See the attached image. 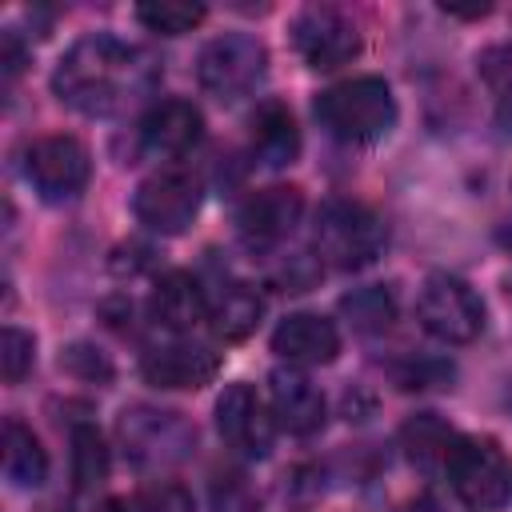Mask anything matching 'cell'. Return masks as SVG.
Segmentation results:
<instances>
[{
    "mask_svg": "<svg viewBox=\"0 0 512 512\" xmlns=\"http://www.w3.org/2000/svg\"><path fill=\"white\" fill-rule=\"evenodd\" d=\"M136 508H140V512H192V496H188L180 484L160 480V484H152V488L140 492Z\"/></svg>",
    "mask_w": 512,
    "mask_h": 512,
    "instance_id": "obj_28",
    "label": "cell"
},
{
    "mask_svg": "<svg viewBox=\"0 0 512 512\" xmlns=\"http://www.w3.org/2000/svg\"><path fill=\"white\" fill-rule=\"evenodd\" d=\"M32 360H36V340H32V332L8 324L4 336H0V372H4V380H8V384H20V380L28 376V368H32Z\"/></svg>",
    "mask_w": 512,
    "mask_h": 512,
    "instance_id": "obj_25",
    "label": "cell"
},
{
    "mask_svg": "<svg viewBox=\"0 0 512 512\" xmlns=\"http://www.w3.org/2000/svg\"><path fill=\"white\" fill-rule=\"evenodd\" d=\"M216 372H220V356L204 344H184V340L160 344V348L144 352V360H140V376L152 388H176V392L204 388L216 380Z\"/></svg>",
    "mask_w": 512,
    "mask_h": 512,
    "instance_id": "obj_14",
    "label": "cell"
},
{
    "mask_svg": "<svg viewBox=\"0 0 512 512\" xmlns=\"http://www.w3.org/2000/svg\"><path fill=\"white\" fill-rule=\"evenodd\" d=\"M108 444L92 424L72 428V484L76 492H96L108 480Z\"/></svg>",
    "mask_w": 512,
    "mask_h": 512,
    "instance_id": "obj_22",
    "label": "cell"
},
{
    "mask_svg": "<svg viewBox=\"0 0 512 512\" xmlns=\"http://www.w3.org/2000/svg\"><path fill=\"white\" fill-rule=\"evenodd\" d=\"M216 428H220V436H224L240 456L260 460V456H268V448H272L276 416H272V408L260 400V392H256L252 384L236 380V384H228V388L220 392V400H216Z\"/></svg>",
    "mask_w": 512,
    "mask_h": 512,
    "instance_id": "obj_11",
    "label": "cell"
},
{
    "mask_svg": "<svg viewBox=\"0 0 512 512\" xmlns=\"http://www.w3.org/2000/svg\"><path fill=\"white\" fill-rule=\"evenodd\" d=\"M456 432L436 416V412H420V416H408L404 428H400V444L408 452V460L420 468V472H444L448 468V456L456 448Z\"/></svg>",
    "mask_w": 512,
    "mask_h": 512,
    "instance_id": "obj_19",
    "label": "cell"
},
{
    "mask_svg": "<svg viewBox=\"0 0 512 512\" xmlns=\"http://www.w3.org/2000/svg\"><path fill=\"white\" fill-rule=\"evenodd\" d=\"M340 308H344V316L352 320L356 332H384V328H392V320H396V300H392V292L380 288V284H368V288L348 292V296L340 300Z\"/></svg>",
    "mask_w": 512,
    "mask_h": 512,
    "instance_id": "obj_23",
    "label": "cell"
},
{
    "mask_svg": "<svg viewBox=\"0 0 512 512\" xmlns=\"http://www.w3.org/2000/svg\"><path fill=\"white\" fill-rule=\"evenodd\" d=\"M200 136H204V116L192 100L180 96L160 100L140 124V140L152 156H184L188 148L200 144Z\"/></svg>",
    "mask_w": 512,
    "mask_h": 512,
    "instance_id": "obj_16",
    "label": "cell"
},
{
    "mask_svg": "<svg viewBox=\"0 0 512 512\" xmlns=\"http://www.w3.org/2000/svg\"><path fill=\"white\" fill-rule=\"evenodd\" d=\"M260 316H264V296H260L252 284H228V288L216 296V304L208 308L212 332H216L224 344H236V340L252 336L256 324H260Z\"/></svg>",
    "mask_w": 512,
    "mask_h": 512,
    "instance_id": "obj_20",
    "label": "cell"
},
{
    "mask_svg": "<svg viewBox=\"0 0 512 512\" xmlns=\"http://www.w3.org/2000/svg\"><path fill=\"white\" fill-rule=\"evenodd\" d=\"M264 72H268V48H264V40H256L248 32H224V36L208 40L200 52V64H196L200 88L224 104H236L248 92H256Z\"/></svg>",
    "mask_w": 512,
    "mask_h": 512,
    "instance_id": "obj_4",
    "label": "cell"
},
{
    "mask_svg": "<svg viewBox=\"0 0 512 512\" xmlns=\"http://www.w3.org/2000/svg\"><path fill=\"white\" fill-rule=\"evenodd\" d=\"M132 212L144 228H152L160 236H180L200 212V180L180 168L156 172L136 188Z\"/></svg>",
    "mask_w": 512,
    "mask_h": 512,
    "instance_id": "obj_10",
    "label": "cell"
},
{
    "mask_svg": "<svg viewBox=\"0 0 512 512\" xmlns=\"http://www.w3.org/2000/svg\"><path fill=\"white\" fill-rule=\"evenodd\" d=\"M144 84H148L144 56L108 32H92L76 40L52 72V92L60 96V104L84 116L120 112Z\"/></svg>",
    "mask_w": 512,
    "mask_h": 512,
    "instance_id": "obj_1",
    "label": "cell"
},
{
    "mask_svg": "<svg viewBox=\"0 0 512 512\" xmlns=\"http://www.w3.org/2000/svg\"><path fill=\"white\" fill-rule=\"evenodd\" d=\"M272 352L284 356L292 368H312V364H332L340 352V332L332 320L316 312H292L276 324L272 332Z\"/></svg>",
    "mask_w": 512,
    "mask_h": 512,
    "instance_id": "obj_15",
    "label": "cell"
},
{
    "mask_svg": "<svg viewBox=\"0 0 512 512\" xmlns=\"http://www.w3.org/2000/svg\"><path fill=\"white\" fill-rule=\"evenodd\" d=\"M476 64H480L484 84H488L504 104H512V44H496V48L480 52Z\"/></svg>",
    "mask_w": 512,
    "mask_h": 512,
    "instance_id": "obj_26",
    "label": "cell"
},
{
    "mask_svg": "<svg viewBox=\"0 0 512 512\" xmlns=\"http://www.w3.org/2000/svg\"><path fill=\"white\" fill-rule=\"evenodd\" d=\"M384 244H388V228L368 204H360V200L320 204L316 224H312V248H316L320 264L352 272V268L372 264L384 252Z\"/></svg>",
    "mask_w": 512,
    "mask_h": 512,
    "instance_id": "obj_3",
    "label": "cell"
},
{
    "mask_svg": "<svg viewBox=\"0 0 512 512\" xmlns=\"http://www.w3.org/2000/svg\"><path fill=\"white\" fill-rule=\"evenodd\" d=\"M416 316L424 332H432L444 344H472L484 332V304L480 296L456 280V276H428L420 296H416Z\"/></svg>",
    "mask_w": 512,
    "mask_h": 512,
    "instance_id": "obj_7",
    "label": "cell"
},
{
    "mask_svg": "<svg viewBox=\"0 0 512 512\" xmlns=\"http://www.w3.org/2000/svg\"><path fill=\"white\" fill-rule=\"evenodd\" d=\"M316 120L344 144H372L396 124V100L380 76H352L316 96Z\"/></svg>",
    "mask_w": 512,
    "mask_h": 512,
    "instance_id": "obj_2",
    "label": "cell"
},
{
    "mask_svg": "<svg viewBox=\"0 0 512 512\" xmlns=\"http://www.w3.org/2000/svg\"><path fill=\"white\" fill-rule=\"evenodd\" d=\"M24 176L44 204H68L88 188L92 156L76 136H44L28 148Z\"/></svg>",
    "mask_w": 512,
    "mask_h": 512,
    "instance_id": "obj_6",
    "label": "cell"
},
{
    "mask_svg": "<svg viewBox=\"0 0 512 512\" xmlns=\"http://www.w3.org/2000/svg\"><path fill=\"white\" fill-rule=\"evenodd\" d=\"M148 308H152V320H156L160 328L188 332V328H196L200 320H208V308H212V304H208V296H204V288H200V280H196L192 272L172 268V272H164V276L152 284Z\"/></svg>",
    "mask_w": 512,
    "mask_h": 512,
    "instance_id": "obj_17",
    "label": "cell"
},
{
    "mask_svg": "<svg viewBox=\"0 0 512 512\" xmlns=\"http://www.w3.org/2000/svg\"><path fill=\"white\" fill-rule=\"evenodd\" d=\"M404 512H432V508H428V504H424V500H420V504H408V508H404Z\"/></svg>",
    "mask_w": 512,
    "mask_h": 512,
    "instance_id": "obj_30",
    "label": "cell"
},
{
    "mask_svg": "<svg viewBox=\"0 0 512 512\" xmlns=\"http://www.w3.org/2000/svg\"><path fill=\"white\" fill-rule=\"evenodd\" d=\"M0 64H4L8 76H16V72L24 68V48H20L16 32H4V36H0Z\"/></svg>",
    "mask_w": 512,
    "mask_h": 512,
    "instance_id": "obj_29",
    "label": "cell"
},
{
    "mask_svg": "<svg viewBox=\"0 0 512 512\" xmlns=\"http://www.w3.org/2000/svg\"><path fill=\"white\" fill-rule=\"evenodd\" d=\"M268 408L276 416V424L292 436H312L324 428L328 404L324 392L300 372V368H276L268 376Z\"/></svg>",
    "mask_w": 512,
    "mask_h": 512,
    "instance_id": "obj_13",
    "label": "cell"
},
{
    "mask_svg": "<svg viewBox=\"0 0 512 512\" xmlns=\"http://www.w3.org/2000/svg\"><path fill=\"white\" fill-rule=\"evenodd\" d=\"M120 440L136 464L160 468V464H176L192 452L196 428L180 412L136 404V408H124V416H120Z\"/></svg>",
    "mask_w": 512,
    "mask_h": 512,
    "instance_id": "obj_8",
    "label": "cell"
},
{
    "mask_svg": "<svg viewBox=\"0 0 512 512\" xmlns=\"http://www.w3.org/2000/svg\"><path fill=\"white\" fill-rule=\"evenodd\" d=\"M4 476L16 488H40L48 480V452L40 448L36 432L20 420L4 424Z\"/></svg>",
    "mask_w": 512,
    "mask_h": 512,
    "instance_id": "obj_21",
    "label": "cell"
},
{
    "mask_svg": "<svg viewBox=\"0 0 512 512\" xmlns=\"http://www.w3.org/2000/svg\"><path fill=\"white\" fill-rule=\"evenodd\" d=\"M292 48L308 68L332 72V68L352 64L360 56V32L340 8L308 4L292 20Z\"/></svg>",
    "mask_w": 512,
    "mask_h": 512,
    "instance_id": "obj_9",
    "label": "cell"
},
{
    "mask_svg": "<svg viewBox=\"0 0 512 512\" xmlns=\"http://www.w3.org/2000/svg\"><path fill=\"white\" fill-rule=\"evenodd\" d=\"M60 368H68L72 376L80 380H108L112 376V364L100 356V348L92 344H68L64 356H60Z\"/></svg>",
    "mask_w": 512,
    "mask_h": 512,
    "instance_id": "obj_27",
    "label": "cell"
},
{
    "mask_svg": "<svg viewBox=\"0 0 512 512\" xmlns=\"http://www.w3.org/2000/svg\"><path fill=\"white\" fill-rule=\"evenodd\" d=\"M304 216V192L296 184H272L252 192L240 212H236V228L252 248H268L280 244Z\"/></svg>",
    "mask_w": 512,
    "mask_h": 512,
    "instance_id": "obj_12",
    "label": "cell"
},
{
    "mask_svg": "<svg viewBox=\"0 0 512 512\" xmlns=\"http://www.w3.org/2000/svg\"><path fill=\"white\" fill-rule=\"evenodd\" d=\"M136 20L148 32L160 36H184L204 20V4H188V0H144L136 4Z\"/></svg>",
    "mask_w": 512,
    "mask_h": 512,
    "instance_id": "obj_24",
    "label": "cell"
},
{
    "mask_svg": "<svg viewBox=\"0 0 512 512\" xmlns=\"http://www.w3.org/2000/svg\"><path fill=\"white\" fill-rule=\"evenodd\" d=\"M444 472L452 480V492L476 512L500 508L508 500V488H512L508 460L496 448V440H488V436H460Z\"/></svg>",
    "mask_w": 512,
    "mask_h": 512,
    "instance_id": "obj_5",
    "label": "cell"
},
{
    "mask_svg": "<svg viewBox=\"0 0 512 512\" xmlns=\"http://www.w3.org/2000/svg\"><path fill=\"white\" fill-rule=\"evenodd\" d=\"M252 152L268 168H284L300 156V128L280 100H268L252 116Z\"/></svg>",
    "mask_w": 512,
    "mask_h": 512,
    "instance_id": "obj_18",
    "label": "cell"
}]
</instances>
